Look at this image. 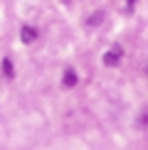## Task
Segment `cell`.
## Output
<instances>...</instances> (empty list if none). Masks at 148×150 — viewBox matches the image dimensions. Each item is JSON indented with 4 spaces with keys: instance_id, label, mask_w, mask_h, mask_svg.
Wrapping results in <instances>:
<instances>
[{
    "instance_id": "cell-1",
    "label": "cell",
    "mask_w": 148,
    "mask_h": 150,
    "mask_svg": "<svg viewBox=\"0 0 148 150\" xmlns=\"http://www.w3.org/2000/svg\"><path fill=\"white\" fill-rule=\"evenodd\" d=\"M121 57H123V49L121 47H111L109 52L104 54V64H106V67H119Z\"/></svg>"
},
{
    "instance_id": "cell-2",
    "label": "cell",
    "mask_w": 148,
    "mask_h": 150,
    "mask_svg": "<svg viewBox=\"0 0 148 150\" xmlns=\"http://www.w3.org/2000/svg\"><path fill=\"white\" fill-rule=\"evenodd\" d=\"M37 37H40V32H37L35 27H30V25H25V27L20 30V40L25 42V45H32Z\"/></svg>"
},
{
    "instance_id": "cell-3",
    "label": "cell",
    "mask_w": 148,
    "mask_h": 150,
    "mask_svg": "<svg viewBox=\"0 0 148 150\" xmlns=\"http://www.w3.org/2000/svg\"><path fill=\"white\" fill-rule=\"evenodd\" d=\"M62 84H64L67 89H74V86L79 84V74L74 71V69H67V71H64V79H62Z\"/></svg>"
},
{
    "instance_id": "cell-4",
    "label": "cell",
    "mask_w": 148,
    "mask_h": 150,
    "mask_svg": "<svg viewBox=\"0 0 148 150\" xmlns=\"http://www.w3.org/2000/svg\"><path fill=\"white\" fill-rule=\"evenodd\" d=\"M101 22H104V12H101V10L91 12V15H89V20H86V25H89V27H99Z\"/></svg>"
},
{
    "instance_id": "cell-5",
    "label": "cell",
    "mask_w": 148,
    "mask_h": 150,
    "mask_svg": "<svg viewBox=\"0 0 148 150\" xmlns=\"http://www.w3.org/2000/svg\"><path fill=\"white\" fill-rule=\"evenodd\" d=\"M3 74H5L8 79H12V76H15V67H12V62H10L8 57L3 59Z\"/></svg>"
},
{
    "instance_id": "cell-6",
    "label": "cell",
    "mask_w": 148,
    "mask_h": 150,
    "mask_svg": "<svg viewBox=\"0 0 148 150\" xmlns=\"http://www.w3.org/2000/svg\"><path fill=\"white\" fill-rule=\"evenodd\" d=\"M126 5H128V10H133V5H136V0H126Z\"/></svg>"
}]
</instances>
